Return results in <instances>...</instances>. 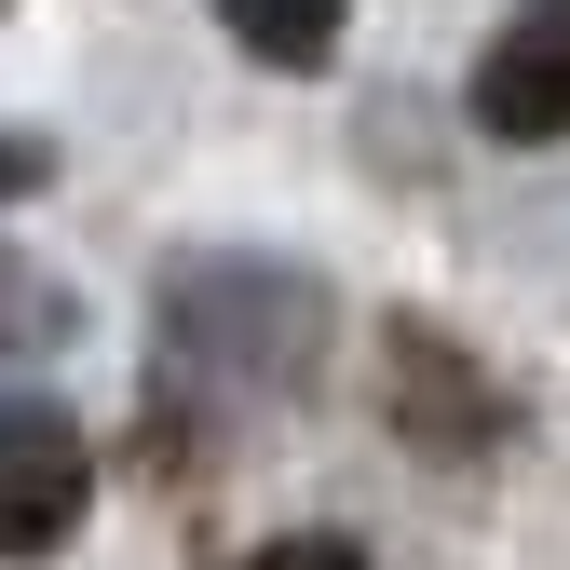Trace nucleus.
Masks as SVG:
<instances>
[{"label":"nucleus","instance_id":"obj_3","mask_svg":"<svg viewBox=\"0 0 570 570\" xmlns=\"http://www.w3.org/2000/svg\"><path fill=\"white\" fill-rule=\"evenodd\" d=\"M96 503V462L68 435V407H0V557H55Z\"/></svg>","mask_w":570,"mask_h":570},{"label":"nucleus","instance_id":"obj_1","mask_svg":"<svg viewBox=\"0 0 570 570\" xmlns=\"http://www.w3.org/2000/svg\"><path fill=\"white\" fill-rule=\"evenodd\" d=\"M164 353H204L232 381H313L326 353V285L272 258H190L164 285Z\"/></svg>","mask_w":570,"mask_h":570},{"label":"nucleus","instance_id":"obj_5","mask_svg":"<svg viewBox=\"0 0 570 570\" xmlns=\"http://www.w3.org/2000/svg\"><path fill=\"white\" fill-rule=\"evenodd\" d=\"M68 340H82V299H68L41 258L0 245V367H41V353H68Z\"/></svg>","mask_w":570,"mask_h":570},{"label":"nucleus","instance_id":"obj_7","mask_svg":"<svg viewBox=\"0 0 570 570\" xmlns=\"http://www.w3.org/2000/svg\"><path fill=\"white\" fill-rule=\"evenodd\" d=\"M245 570H367V557H353V543H326V530H285V543H258Z\"/></svg>","mask_w":570,"mask_h":570},{"label":"nucleus","instance_id":"obj_2","mask_svg":"<svg viewBox=\"0 0 570 570\" xmlns=\"http://www.w3.org/2000/svg\"><path fill=\"white\" fill-rule=\"evenodd\" d=\"M462 109H475V136H503V150H557L570 136V0H517V14L475 41Z\"/></svg>","mask_w":570,"mask_h":570},{"label":"nucleus","instance_id":"obj_6","mask_svg":"<svg viewBox=\"0 0 570 570\" xmlns=\"http://www.w3.org/2000/svg\"><path fill=\"white\" fill-rule=\"evenodd\" d=\"M340 14H353V0H218V28H232L245 55H272V68L340 55Z\"/></svg>","mask_w":570,"mask_h":570},{"label":"nucleus","instance_id":"obj_4","mask_svg":"<svg viewBox=\"0 0 570 570\" xmlns=\"http://www.w3.org/2000/svg\"><path fill=\"white\" fill-rule=\"evenodd\" d=\"M381 394H394V435H407V449H435V462H475L489 435H503V394H489V381L462 367L435 326H394Z\"/></svg>","mask_w":570,"mask_h":570},{"label":"nucleus","instance_id":"obj_8","mask_svg":"<svg viewBox=\"0 0 570 570\" xmlns=\"http://www.w3.org/2000/svg\"><path fill=\"white\" fill-rule=\"evenodd\" d=\"M41 177H55V150H41V136H0V204H28Z\"/></svg>","mask_w":570,"mask_h":570}]
</instances>
